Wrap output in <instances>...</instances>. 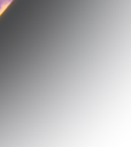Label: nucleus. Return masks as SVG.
I'll return each mask as SVG.
<instances>
[{
    "mask_svg": "<svg viewBox=\"0 0 131 147\" xmlns=\"http://www.w3.org/2000/svg\"><path fill=\"white\" fill-rule=\"evenodd\" d=\"M4 2H3V0H0V11H1V9H2V7L4 5Z\"/></svg>",
    "mask_w": 131,
    "mask_h": 147,
    "instance_id": "nucleus-1",
    "label": "nucleus"
},
{
    "mask_svg": "<svg viewBox=\"0 0 131 147\" xmlns=\"http://www.w3.org/2000/svg\"><path fill=\"white\" fill-rule=\"evenodd\" d=\"M11 2H12V0H3L4 4H8V3H10Z\"/></svg>",
    "mask_w": 131,
    "mask_h": 147,
    "instance_id": "nucleus-2",
    "label": "nucleus"
}]
</instances>
